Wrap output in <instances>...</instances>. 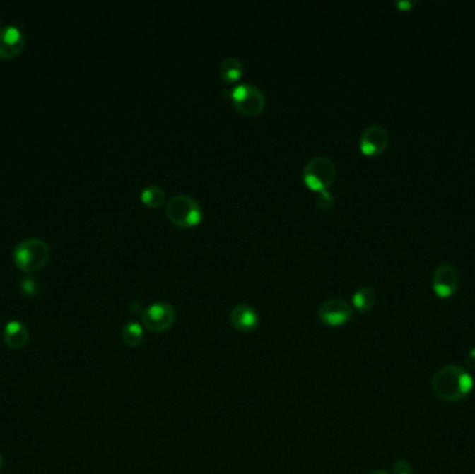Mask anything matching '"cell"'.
<instances>
[{"instance_id":"1","label":"cell","mask_w":475,"mask_h":474,"mask_svg":"<svg viewBox=\"0 0 475 474\" xmlns=\"http://www.w3.org/2000/svg\"><path fill=\"white\" fill-rule=\"evenodd\" d=\"M431 387L439 399L452 403L460 402L474 389V377L462 366L447 365L434 374Z\"/></svg>"},{"instance_id":"2","label":"cell","mask_w":475,"mask_h":474,"mask_svg":"<svg viewBox=\"0 0 475 474\" xmlns=\"http://www.w3.org/2000/svg\"><path fill=\"white\" fill-rule=\"evenodd\" d=\"M50 256V248L46 241L40 238H27L17 244L13 252V259L17 267L25 273L40 270Z\"/></svg>"},{"instance_id":"3","label":"cell","mask_w":475,"mask_h":474,"mask_svg":"<svg viewBox=\"0 0 475 474\" xmlns=\"http://www.w3.org/2000/svg\"><path fill=\"white\" fill-rule=\"evenodd\" d=\"M165 212L171 223L180 227H194L201 220V208L198 201L189 195H174L168 202Z\"/></svg>"},{"instance_id":"4","label":"cell","mask_w":475,"mask_h":474,"mask_svg":"<svg viewBox=\"0 0 475 474\" xmlns=\"http://www.w3.org/2000/svg\"><path fill=\"white\" fill-rule=\"evenodd\" d=\"M336 175L335 163L327 156H316L303 169V181L313 191H325L331 186Z\"/></svg>"},{"instance_id":"5","label":"cell","mask_w":475,"mask_h":474,"mask_svg":"<svg viewBox=\"0 0 475 474\" xmlns=\"http://www.w3.org/2000/svg\"><path fill=\"white\" fill-rule=\"evenodd\" d=\"M228 95L238 110L247 116L262 113L266 106V96L263 90L249 83H243L233 88Z\"/></svg>"},{"instance_id":"6","label":"cell","mask_w":475,"mask_h":474,"mask_svg":"<svg viewBox=\"0 0 475 474\" xmlns=\"http://www.w3.org/2000/svg\"><path fill=\"white\" fill-rule=\"evenodd\" d=\"M175 321V310L167 302H156L148 306L142 313L145 328L152 333L167 331Z\"/></svg>"},{"instance_id":"7","label":"cell","mask_w":475,"mask_h":474,"mask_svg":"<svg viewBox=\"0 0 475 474\" xmlns=\"http://www.w3.org/2000/svg\"><path fill=\"white\" fill-rule=\"evenodd\" d=\"M352 314V306L342 298L327 300L318 307V319L329 327L344 326L351 320Z\"/></svg>"},{"instance_id":"8","label":"cell","mask_w":475,"mask_h":474,"mask_svg":"<svg viewBox=\"0 0 475 474\" xmlns=\"http://www.w3.org/2000/svg\"><path fill=\"white\" fill-rule=\"evenodd\" d=\"M459 287V273L449 263L439 264L433 274V290L439 298H449Z\"/></svg>"},{"instance_id":"9","label":"cell","mask_w":475,"mask_h":474,"mask_svg":"<svg viewBox=\"0 0 475 474\" xmlns=\"http://www.w3.org/2000/svg\"><path fill=\"white\" fill-rule=\"evenodd\" d=\"M389 142V134L382 126L373 124L363 131L360 136V149L367 156H377L385 150Z\"/></svg>"},{"instance_id":"10","label":"cell","mask_w":475,"mask_h":474,"mask_svg":"<svg viewBox=\"0 0 475 474\" xmlns=\"http://www.w3.org/2000/svg\"><path fill=\"white\" fill-rule=\"evenodd\" d=\"M25 45L24 34L16 25H6L0 28V57L11 59L17 56Z\"/></svg>"},{"instance_id":"11","label":"cell","mask_w":475,"mask_h":474,"mask_svg":"<svg viewBox=\"0 0 475 474\" xmlns=\"http://www.w3.org/2000/svg\"><path fill=\"white\" fill-rule=\"evenodd\" d=\"M230 320L237 330L243 333L253 331L260 323V317L256 309L246 303H240L233 307L230 313Z\"/></svg>"},{"instance_id":"12","label":"cell","mask_w":475,"mask_h":474,"mask_svg":"<svg viewBox=\"0 0 475 474\" xmlns=\"http://www.w3.org/2000/svg\"><path fill=\"white\" fill-rule=\"evenodd\" d=\"M28 337L30 336H28L27 327L17 320L8 321L3 331L4 343L10 349H14V350L24 348L28 343Z\"/></svg>"},{"instance_id":"13","label":"cell","mask_w":475,"mask_h":474,"mask_svg":"<svg viewBox=\"0 0 475 474\" xmlns=\"http://www.w3.org/2000/svg\"><path fill=\"white\" fill-rule=\"evenodd\" d=\"M220 76L224 81L227 83H235L238 80H240V77L243 76V64L240 63V60L237 57H225L220 67H218Z\"/></svg>"},{"instance_id":"14","label":"cell","mask_w":475,"mask_h":474,"mask_svg":"<svg viewBox=\"0 0 475 474\" xmlns=\"http://www.w3.org/2000/svg\"><path fill=\"white\" fill-rule=\"evenodd\" d=\"M353 306L356 307L358 312L365 313L371 310L377 302V292L371 287H360L356 292L353 294Z\"/></svg>"},{"instance_id":"15","label":"cell","mask_w":475,"mask_h":474,"mask_svg":"<svg viewBox=\"0 0 475 474\" xmlns=\"http://www.w3.org/2000/svg\"><path fill=\"white\" fill-rule=\"evenodd\" d=\"M121 338L122 343L129 346V348H136L142 344L143 338H145V331H143V326L136 323V321H129L124 326L122 333H121Z\"/></svg>"},{"instance_id":"16","label":"cell","mask_w":475,"mask_h":474,"mask_svg":"<svg viewBox=\"0 0 475 474\" xmlns=\"http://www.w3.org/2000/svg\"><path fill=\"white\" fill-rule=\"evenodd\" d=\"M141 199L145 205H148L151 208H158V206L164 203L165 194L160 186L149 185V186L143 188V191L141 192Z\"/></svg>"},{"instance_id":"17","label":"cell","mask_w":475,"mask_h":474,"mask_svg":"<svg viewBox=\"0 0 475 474\" xmlns=\"http://www.w3.org/2000/svg\"><path fill=\"white\" fill-rule=\"evenodd\" d=\"M334 202H335V199H334L332 194H331L328 189H325V191H321V192L318 194V198H317V205H318L321 209H325V211H327V209L332 208Z\"/></svg>"},{"instance_id":"18","label":"cell","mask_w":475,"mask_h":474,"mask_svg":"<svg viewBox=\"0 0 475 474\" xmlns=\"http://www.w3.org/2000/svg\"><path fill=\"white\" fill-rule=\"evenodd\" d=\"M20 287H21V291L25 292L27 295H34L38 290V284H37V280L34 277H24L20 283Z\"/></svg>"},{"instance_id":"19","label":"cell","mask_w":475,"mask_h":474,"mask_svg":"<svg viewBox=\"0 0 475 474\" xmlns=\"http://www.w3.org/2000/svg\"><path fill=\"white\" fill-rule=\"evenodd\" d=\"M395 474H413V466L407 461H397L394 466Z\"/></svg>"},{"instance_id":"20","label":"cell","mask_w":475,"mask_h":474,"mask_svg":"<svg viewBox=\"0 0 475 474\" xmlns=\"http://www.w3.org/2000/svg\"><path fill=\"white\" fill-rule=\"evenodd\" d=\"M466 366L469 370H475V348L466 355Z\"/></svg>"},{"instance_id":"21","label":"cell","mask_w":475,"mask_h":474,"mask_svg":"<svg viewBox=\"0 0 475 474\" xmlns=\"http://www.w3.org/2000/svg\"><path fill=\"white\" fill-rule=\"evenodd\" d=\"M416 4V1L414 0H404V1H396V6L399 7V8H401V10H409V8H411L413 6Z\"/></svg>"},{"instance_id":"22","label":"cell","mask_w":475,"mask_h":474,"mask_svg":"<svg viewBox=\"0 0 475 474\" xmlns=\"http://www.w3.org/2000/svg\"><path fill=\"white\" fill-rule=\"evenodd\" d=\"M367 474H388L387 472H384V470H373V472H370V473Z\"/></svg>"},{"instance_id":"23","label":"cell","mask_w":475,"mask_h":474,"mask_svg":"<svg viewBox=\"0 0 475 474\" xmlns=\"http://www.w3.org/2000/svg\"><path fill=\"white\" fill-rule=\"evenodd\" d=\"M1 463H3V458H1V454H0V468H1Z\"/></svg>"}]
</instances>
